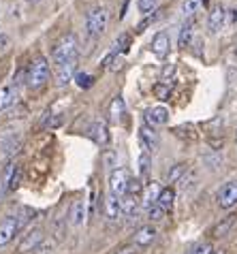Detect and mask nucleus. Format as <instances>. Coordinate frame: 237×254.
Returning <instances> with one entry per match:
<instances>
[{"label":"nucleus","mask_w":237,"mask_h":254,"mask_svg":"<svg viewBox=\"0 0 237 254\" xmlns=\"http://www.w3.org/2000/svg\"><path fill=\"white\" fill-rule=\"evenodd\" d=\"M154 94H156V98H160V101H165V98L171 96V88L165 86V83H156V86H154Z\"/></svg>","instance_id":"obj_32"},{"label":"nucleus","mask_w":237,"mask_h":254,"mask_svg":"<svg viewBox=\"0 0 237 254\" xmlns=\"http://www.w3.org/2000/svg\"><path fill=\"white\" fill-rule=\"evenodd\" d=\"M47 79H50V62H47L43 56L34 58L28 66V73H26V83L30 90H39L43 88Z\"/></svg>","instance_id":"obj_2"},{"label":"nucleus","mask_w":237,"mask_h":254,"mask_svg":"<svg viewBox=\"0 0 237 254\" xmlns=\"http://www.w3.org/2000/svg\"><path fill=\"white\" fill-rule=\"evenodd\" d=\"M135 252H137L135 248H124V250H122L120 254H135Z\"/></svg>","instance_id":"obj_37"},{"label":"nucleus","mask_w":237,"mask_h":254,"mask_svg":"<svg viewBox=\"0 0 237 254\" xmlns=\"http://www.w3.org/2000/svg\"><path fill=\"white\" fill-rule=\"evenodd\" d=\"M130 196H135V199H139V196L143 194V184H141V180H135V178H130L128 182V192Z\"/></svg>","instance_id":"obj_29"},{"label":"nucleus","mask_w":237,"mask_h":254,"mask_svg":"<svg viewBox=\"0 0 237 254\" xmlns=\"http://www.w3.org/2000/svg\"><path fill=\"white\" fill-rule=\"evenodd\" d=\"M128 47H130V34H120V37L116 39V49H114V54H124V52H128Z\"/></svg>","instance_id":"obj_27"},{"label":"nucleus","mask_w":237,"mask_h":254,"mask_svg":"<svg viewBox=\"0 0 237 254\" xmlns=\"http://www.w3.org/2000/svg\"><path fill=\"white\" fill-rule=\"evenodd\" d=\"M105 216H107V220H118V218L122 216V203L120 199H118L116 194H109L107 199H105Z\"/></svg>","instance_id":"obj_14"},{"label":"nucleus","mask_w":237,"mask_h":254,"mask_svg":"<svg viewBox=\"0 0 237 254\" xmlns=\"http://www.w3.org/2000/svg\"><path fill=\"white\" fill-rule=\"evenodd\" d=\"M15 171H17V167L9 165L4 169V173L0 175V203L6 199V192L11 190V182H13V175H15Z\"/></svg>","instance_id":"obj_15"},{"label":"nucleus","mask_w":237,"mask_h":254,"mask_svg":"<svg viewBox=\"0 0 237 254\" xmlns=\"http://www.w3.org/2000/svg\"><path fill=\"white\" fill-rule=\"evenodd\" d=\"M19 143H22L19 137H2L0 139V156H13L19 150Z\"/></svg>","instance_id":"obj_16"},{"label":"nucleus","mask_w":237,"mask_h":254,"mask_svg":"<svg viewBox=\"0 0 237 254\" xmlns=\"http://www.w3.org/2000/svg\"><path fill=\"white\" fill-rule=\"evenodd\" d=\"M216 199H218V205H220L222 209H231V207H235V205H237V180L227 182V184L218 190Z\"/></svg>","instance_id":"obj_5"},{"label":"nucleus","mask_w":237,"mask_h":254,"mask_svg":"<svg viewBox=\"0 0 237 254\" xmlns=\"http://www.w3.org/2000/svg\"><path fill=\"white\" fill-rule=\"evenodd\" d=\"M173 199H176V192H173V188H163V190H160V196H158V205L163 207V209H171Z\"/></svg>","instance_id":"obj_24"},{"label":"nucleus","mask_w":237,"mask_h":254,"mask_svg":"<svg viewBox=\"0 0 237 254\" xmlns=\"http://www.w3.org/2000/svg\"><path fill=\"white\" fill-rule=\"evenodd\" d=\"M6 43H9V39H6L4 34H0V49H4V47H6Z\"/></svg>","instance_id":"obj_36"},{"label":"nucleus","mask_w":237,"mask_h":254,"mask_svg":"<svg viewBox=\"0 0 237 254\" xmlns=\"http://www.w3.org/2000/svg\"><path fill=\"white\" fill-rule=\"evenodd\" d=\"M203 2H205V0H186V2L182 4V13L186 17H192L194 13L203 6Z\"/></svg>","instance_id":"obj_26"},{"label":"nucleus","mask_w":237,"mask_h":254,"mask_svg":"<svg viewBox=\"0 0 237 254\" xmlns=\"http://www.w3.org/2000/svg\"><path fill=\"white\" fill-rule=\"evenodd\" d=\"M124 111H126V105H124V101H122V96H116L114 101H111V105H109V116H111V120H120L122 116H124Z\"/></svg>","instance_id":"obj_23"},{"label":"nucleus","mask_w":237,"mask_h":254,"mask_svg":"<svg viewBox=\"0 0 237 254\" xmlns=\"http://www.w3.org/2000/svg\"><path fill=\"white\" fill-rule=\"evenodd\" d=\"M160 188L156 182H150L148 184V188H143V205H145V209H148L150 205H154V203H158V196H160Z\"/></svg>","instance_id":"obj_20"},{"label":"nucleus","mask_w":237,"mask_h":254,"mask_svg":"<svg viewBox=\"0 0 237 254\" xmlns=\"http://www.w3.org/2000/svg\"><path fill=\"white\" fill-rule=\"evenodd\" d=\"M225 17H227L225 6H216V9H212V13H210V30L218 32L220 28L225 26Z\"/></svg>","instance_id":"obj_19"},{"label":"nucleus","mask_w":237,"mask_h":254,"mask_svg":"<svg viewBox=\"0 0 237 254\" xmlns=\"http://www.w3.org/2000/svg\"><path fill=\"white\" fill-rule=\"evenodd\" d=\"M22 229V222H19L17 216H6L2 222H0V248L6 246L13 237L17 235V231Z\"/></svg>","instance_id":"obj_6"},{"label":"nucleus","mask_w":237,"mask_h":254,"mask_svg":"<svg viewBox=\"0 0 237 254\" xmlns=\"http://www.w3.org/2000/svg\"><path fill=\"white\" fill-rule=\"evenodd\" d=\"M15 101H17V88L15 86H4L0 90V111H6Z\"/></svg>","instance_id":"obj_17"},{"label":"nucleus","mask_w":237,"mask_h":254,"mask_svg":"<svg viewBox=\"0 0 237 254\" xmlns=\"http://www.w3.org/2000/svg\"><path fill=\"white\" fill-rule=\"evenodd\" d=\"M192 26H194V17H188V19H186V24L182 26V30H179V41H178V45H179V47H186V45H190Z\"/></svg>","instance_id":"obj_22"},{"label":"nucleus","mask_w":237,"mask_h":254,"mask_svg":"<svg viewBox=\"0 0 237 254\" xmlns=\"http://www.w3.org/2000/svg\"><path fill=\"white\" fill-rule=\"evenodd\" d=\"M30 2H37V0H30Z\"/></svg>","instance_id":"obj_38"},{"label":"nucleus","mask_w":237,"mask_h":254,"mask_svg":"<svg viewBox=\"0 0 237 254\" xmlns=\"http://www.w3.org/2000/svg\"><path fill=\"white\" fill-rule=\"evenodd\" d=\"M139 141H141V145L148 152L158 150V135H156V130H152V126H148V124L141 126V130H139Z\"/></svg>","instance_id":"obj_10"},{"label":"nucleus","mask_w":237,"mask_h":254,"mask_svg":"<svg viewBox=\"0 0 237 254\" xmlns=\"http://www.w3.org/2000/svg\"><path fill=\"white\" fill-rule=\"evenodd\" d=\"M41 242H43V231H41V229H32L30 233H26V237L19 242L17 250L19 252H30L34 248H39Z\"/></svg>","instance_id":"obj_9"},{"label":"nucleus","mask_w":237,"mask_h":254,"mask_svg":"<svg viewBox=\"0 0 237 254\" xmlns=\"http://www.w3.org/2000/svg\"><path fill=\"white\" fill-rule=\"evenodd\" d=\"M122 203V214L124 216H128V218H137V209H139V199H135V196H122L120 199Z\"/></svg>","instance_id":"obj_21"},{"label":"nucleus","mask_w":237,"mask_h":254,"mask_svg":"<svg viewBox=\"0 0 237 254\" xmlns=\"http://www.w3.org/2000/svg\"><path fill=\"white\" fill-rule=\"evenodd\" d=\"M188 254H214V246L207 244V242H201V244H194Z\"/></svg>","instance_id":"obj_30"},{"label":"nucleus","mask_w":237,"mask_h":254,"mask_svg":"<svg viewBox=\"0 0 237 254\" xmlns=\"http://www.w3.org/2000/svg\"><path fill=\"white\" fill-rule=\"evenodd\" d=\"M148 165H150V156L148 154H143V156L139 158V171H141V175L148 173Z\"/></svg>","instance_id":"obj_35"},{"label":"nucleus","mask_w":237,"mask_h":254,"mask_svg":"<svg viewBox=\"0 0 237 254\" xmlns=\"http://www.w3.org/2000/svg\"><path fill=\"white\" fill-rule=\"evenodd\" d=\"M90 137L96 145H107L109 143V130H107V124L105 122H94L90 126Z\"/></svg>","instance_id":"obj_12"},{"label":"nucleus","mask_w":237,"mask_h":254,"mask_svg":"<svg viewBox=\"0 0 237 254\" xmlns=\"http://www.w3.org/2000/svg\"><path fill=\"white\" fill-rule=\"evenodd\" d=\"M154 239H156V229L154 227H141L135 233L132 242H135V246H139V248H145V246H150Z\"/></svg>","instance_id":"obj_13"},{"label":"nucleus","mask_w":237,"mask_h":254,"mask_svg":"<svg viewBox=\"0 0 237 254\" xmlns=\"http://www.w3.org/2000/svg\"><path fill=\"white\" fill-rule=\"evenodd\" d=\"M86 220V201L79 199L71 205V224L73 227H81Z\"/></svg>","instance_id":"obj_18"},{"label":"nucleus","mask_w":237,"mask_h":254,"mask_svg":"<svg viewBox=\"0 0 237 254\" xmlns=\"http://www.w3.org/2000/svg\"><path fill=\"white\" fill-rule=\"evenodd\" d=\"M77 58H79V41L73 32H68V34H64V37H60L58 41H56V45L52 49V60H54L56 66L73 62Z\"/></svg>","instance_id":"obj_1"},{"label":"nucleus","mask_w":237,"mask_h":254,"mask_svg":"<svg viewBox=\"0 0 237 254\" xmlns=\"http://www.w3.org/2000/svg\"><path fill=\"white\" fill-rule=\"evenodd\" d=\"M235 224V218L233 216H229L227 220H222L220 224H216V227L212 229V235H216V237H222V235H227L229 233V229H231Z\"/></svg>","instance_id":"obj_25"},{"label":"nucleus","mask_w":237,"mask_h":254,"mask_svg":"<svg viewBox=\"0 0 237 254\" xmlns=\"http://www.w3.org/2000/svg\"><path fill=\"white\" fill-rule=\"evenodd\" d=\"M137 4H139V11L145 13V15L156 9V0H137Z\"/></svg>","instance_id":"obj_34"},{"label":"nucleus","mask_w":237,"mask_h":254,"mask_svg":"<svg viewBox=\"0 0 237 254\" xmlns=\"http://www.w3.org/2000/svg\"><path fill=\"white\" fill-rule=\"evenodd\" d=\"M128 182H130V175L126 169H114L109 175V190L111 194H116L118 199H122V196H126L128 192Z\"/></svg>","instance_id":"obj_4"},{"label":"nucleus","mask_w":237,"mask_h":254,"mask_svg":"<svg viewBox=\"0 0 237 254\" xmlns=\"http://www.w3.org/2000/svg\"><path fill=\"white\" fill-rule=\"evenodd\" d=\"M75 81H77L79 88H90L94 83V79L88 73H77V75H75Z\"/></svg>","instance_id":"obj_33"},{"label":"nucleus","mask_w":237,"mask_h":254,"mask_svg":"<svg viewBox=\"0 0 237 254\" xmlns=\"http://www.w3.org/2000/svg\"><path fill=\"white\" fill-rule=\"evenodd\" d=\"M152 52L156 58H165L169 54V34L167 32H156L152 39Z\"/></svg>","instance_id":"obj_11"},{"label":"nucleus","mask_w":237,"mask_h":254,"mask_svg":"<svg viewBox=\"0 0 237 254\" xmlns=\"http://www.w3.org/2000/svg\"><path fill=\"white\" fill-rule=\"evenodd\" d=\"M105 28H107V11L103 6H96L86 17V30L90 37H101L105 32Z\"/></svg>","instance_id":"obj_3"},{"label":"nucleus","mask_w":237,"mask_h":254,"mask_svg":"<svg viewBox=\"0 0 237 254\" xmlns=\"http://www.w3.org/2000/svg\"><path fill=\"white\" fill-rule=\"evenodd\" d=\"M75 66H77V60L56 66V86H58V88H64L66 83L75 77Z\"/></svg>","instance_id":"obj_7"},{"label":"nucleus","mask_w":237,"mask_h":254,"mask_svg":"<svg viewBox=\"0 0 237 254\" xmlns=\"http://www.w3.org/2000/svg\"><path fill=\"white\" fill-rule=\"evenodd\" d=\"M167 122H169V111L165 107H152L145 111V124L152 126V128H154V126H163Z\"/></svg>","instance_id":"obj_8"},{"label":"nucleus","mask_w":237,"mask_h":254,"mask_svg":"<svg viewBox=\"0 0 237 254\" xmlns=\"http://www.w3.org/2000/svg\"><path fill=\"white\" fill-rule=\"evenodd\" d=\"M148 218H150V220H154V222L163 220V218H165V209L160 207L158 203H154V205H150V207H148Z\"/></svg>","instance_id":"obj_31"},{"label":"nucleus","mask_w":237,"mask_h":254,"mask_svg":"<svg viewBox=\"0 0 237 254\" xmlns=\"http://www.w3.org/2000/svg\"><path fill=\"white\" fill-rule=\"evenodd\" d=\"M184 173H186V165H184V162H178V165H173L171 171L167 173V182H178Z\"/></svg>","instance_id":"obj_28"}]
</instances>
